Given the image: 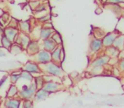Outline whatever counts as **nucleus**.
<instances>
[{"label": "nucleus", "instance_id": "1", "mask_svg": "<svg viewBox=\"0 0 124 108\" xmlns=\"http://www.w3.org/2000/svg\"><path fill=\"white\" fill-rule=\"evenodd\" d=\"M40 67H41L42 74H48V75L58 77L60 79H62L64 76V72L63 69H62V66L52 61L46 64L40 65Z\"/></svg>", "mask_w": 124, "mask_h": 108}, {"label": "nucleus", "instance_id": "2", "mask_svg": "<svg viewBox=\"0 0 124 108\" xmlns=\"http://www.w3.org/2000/svg\"><path fill=\"white\" fill-rule=\"evenodd\" d=\"M33 57V61L38 63L39 65H43L52 61L51 59V53L46 51L44 49H41L36 54H35Z\"/></svg>", "mask_w": 124, "mask_h": 108}, {"label": "nucleus", "instance_id": "3", "mask_svg": "<svg viewBox=\"0 0 124 108\" xmlns=\"http://www.w3.org/2000/svg\"><path fill=\"white\" fill-rule=\"evenodd\" d=\"M36 90H37V88H36L34 82L30 83L29 87H28L25 90H19L18 97L21 100H33Z\"/></svg>", "mask_w": 124, "mask_h": 108}, {"label": "nucleus", "instance_id": "4", "mask_svg": "<svg viewBox=\"0 0 124 108\" xmlns=\"http://www.w3.org/2000/svg\"><path fill=\"white\" fill-rule=\"evenodd\" d=\"M21 70L26 71V72L31 73L33 75H41L42 74L41 72V67L38 63H36L34 61H28L27 62H25V65L22 67Z\"/></svg>", "mask_w": 124, "mask_h": 108}, {"label": "nucleus", "instance_id": "5", "mask_svg": "<svg viewBox=\"0 0 124 108\" xmlns=\"http://www.w3.org/2000/svg\"><path fill=\"white\" fill-rule=\"evenodd\" d=\"M62 84L60 83V82H57L54 80H51V81H46L43 85L42 89L44 90H46L47 93L53 94L56 93V92L59 91L62 89Z\"/></svg>", "mask_w": 124, "mask_h": 108}, {"label": "nucleus", "instance_id": "6", "mask_svg": "<svg viewBox=\"0 0 124 108\" xmlns=\"http://www.w3.org/2000/svg\"><path fill=\"white\" fill-rule=\"evenodd\" d=\"M19 33H20V31H19L18 28L12 27V26H9V25L3 28V36H6V37L13 43L15 41Z\"/></svg>", "mask_w": 124, "mask_h": 108}, {"label": "nucleus", "instance_id": "7", "mask_svg": "<svg viewBox=\"0 0 124 108\" xmlns=\"http://www.w3.org/2000/svg\"><path fill=\"white\" fill-rule=\"evenodd\" d=\"M110 57H107L106 55L103 54L101 56H99L96 58H95L94 60L91 61V62L90 63V69H93V68H102L103 66H105L106 64H108Z\"/></svg>", "mask_w": 124, "mask_h": 108}, {"label": "nucleus", "instance_id": "8", "mask_svg": "<svg viewBox=\"0 0 124 108\" xmlns=\"http://www.w3.org/2000/svg\"><path fill=\"white\" fill-rule=\"evenodd\" d=\"M118 35L119 34L117 32H116V31H112V32L107 33V34L105 35L102 37V39H101L103 48H106L112 46L115 39H116Z\"/></svg>", "mask_w": 124, "mask_h": 108}, {"label": "nucleus", "instance_id": "9", "mask_svg": "<svg viewBox=\"0 0 124 108\" xmlns=\"http://www.w3.org/2000/svg\"><path fill=\"white\" fill-rule=\"evenodd\" d=\"M31 37L29 34H25V33L23 32H20L17 36L16 40H15V42L17 43V44L20 45V46L23 47L24 50H25V48L27 47L28 44L30 43V41H31Z\"/></svg>", "mask_w": 124, "mask_h": 108}, {"label": "nucleus", "instance_id": "10", "mask_svg": "<svg viewBox=\"0 0 124 108\" xmlns=\"http://www.w3.org/2000/svg\"><path fill=\"white\" fill-rule=\"evenodd\" d=\"M40 47H41V45L37 40H31L28 44L27 47L25 48V50L30 56H34L41 50Z\"/></svg>", "mask_w": 124, "mask_h": 108}, {"label": "nucleus", "instance_id": "11", "mask_svg": "<svg viewBox=\"0 0 124 108\" xmlns=\"http://www.w3.org/2000/svg\"><path fill=\"white\" fill-rule=\"evenodd\" d=\"M3 106L5 108H20L21 100L19 97L15 98H5L3 101Z\"/></svg>", "mask_w": 124, "mask_h": 108}, {"label": "nucleus", "instance_id": "12", "mask_svg": "<svg viewBox=\"0 0 124 108\" xmlns=\"http://www.w3.org/2000/svg\"><path fill=\"white\" fill-rule=\"evenodd\" d=\"M62 46H57L53 51L51 53V59L52 62L57 64H62Z\"/></svg>", "mask_w": 124, "mask_h": 108}, {"label": "nucleus", "instance_id": "13", "mask_svg": "<svg viewBox=\"0 0 124 108\" xmlns=\"http://www.w3.org/2000/svg\"><path fill=\"white\" fill-rule=\"evenodd\" d=\"M103 48L101 39L99 38H92L90 41V51L92 53H96L101 52Z\"/></svg>", "mask_w": 124, "mask_h": 108}, {"label": "nucleus", "instance_id": "14", "mask_svg": "<svg viewBox=\"0 0 124 108\" xmlns=\"http://www.w3.org/2000/svg\"><path fill=\"white\" fill-rule=\"evenodd\" d=\"M41 46H42V49L46 50V51L52 53L54 49L57 46V45L55 43V41L52 39V38H48V39L43 40L41 42Z\"/></svg>", "mask_w": 124, "mask_h": 108}, {"label": "nucleus", "instance_id": "15", "mask_svg": "<svg viewBox=\"0 0 124 108\" xmlns=\"http://www.w3.org/2000/svg\"><path fill=\"white\" fill-rule=\"evenodd\" d=\"M50 94L47 93L46 90H44L42 88L41 89H37L35 93V95H34V98H33V100L34 101H41V100H44L49 96Z\"/></svg>", "mask_w": 124, "mask_h": 108}, {"label": "nucleus", "instance_id": "16", "mask_svg": "<svg viewBox=\"0 0 124 108\" xmlns=\"http://www.w3.org/2000/svg\"><path fill=\"white\" fill-rule=\"evenodd\" d=\"M55 30L53 28H46V27H41L40 30V35H39V38L41 40H46L48 38H51L52 35L54 33Z\"/></svg>", "mask_w": 124, "mask_h": 108}, {"label": "nucleus", "instance_id": "17", "mask_svg": "<svg viewBox=\"0 0 124 108\" xmlns=\"http://www.w3.org/2000/svg\"><path fill=\"white\" fill-rule=\"evenodd\" d=\"M19 90H19L18 86H17L16 85L10 84L6 92V98H15V97H18Z\"/></svg>", "mask_w": 124, "mask_h": 108}, {"label": "nucleus", "instance_id": "18", "mask_svg": "<svg viewBox=\"0 0 124 108\" xmlns=\"http://www.w3.org/2000/svg\"><path fill=\"white\" fill-rule=\"evenodd\" d=\"M18 29L20 32L25 33V34H30L31 32V25L30 23L29 20H25V21H19L18 24Z\"/></svg>", "mask_w": 124, "mask_h": 108}, {"label": "nucleus", "instance_id": "19", "mask_svg": "<svg viewBox=\"0 0 124 108\" xmlns=\"http://www.w3.org/2000/svg\"><path fill=\"white\" fill-rule=\"evenodd\" d=\"M120 52L124 51V35H118L112 45Z\"/></svg>", "mask_w": 124, "mask_h": 108}, {"label": "nucleus", "instance_id": "20", "mask_svg": "<svg viewBox=\"0 0 124 108\" xmlns=\"http://www.w3.org/2000/svg\"><path fill=\"white\" fill-rule=\"evenodd\" d=\"M120 54V51L114 47L113 46H109V47L105 48V55L109 57L110 58H113V57H118Z\"/></svg>", "mask_w": 124, "mask_h": 108}, {"label": "nucleus", "instance_id": "21", "mask_svg": "<svg viewBox=\"0 0 124 108\" xmlns=\"http://www.w3.org/2000/svg\"><path fill=\"white\" fill-rule=\"evenodd\" d=\"M8 79H9L10 83L16 85L18 83V81L20 79V70L11 72L9 74V75H8Z\"/></svg>", "mask_w": 124, "mask_h": 108}, {"label": "nucleus", "instance_id": "22", "mask_svg": "<svg viewBox=\"0 0 124 108\" xmlns=\"http://www.w3.org/2000/svg\"><path fill=\"white\" fill-rule=\"evenodd\" d=\"M23 51H24L23 47H22L20 45L17 44V43H15V42H14L13 44H12L11 47H10V49H9V53L11 54H13V55H19V54H20Z\"/></svg>", "mask_w": 124, "mask_h": 108}, {"label": "nucleus", "instance_id": "23", "mask_svg": "<svg viewBox=\"0 0 124 108\" xmlns=\"http://www.w3.org/2000/svg\"><path fill=\"white\" fill-rule=\"evenodd\" d=\"M0 42H1V46H2V47L4 48V49H6V50H8V51H9L10 47H11L12 44H13V42H12V41H10L9 40H8L6 36H3V35H2V36H1Z\"/></svg>", "mask_w": 124, "mask_h": 108}, {"label": "nucleus", "instance_id": "24", "mask_svg": "<svg viewBox=\"0 0 124 108\" xmlns=\"http://www.w3.org/2000/svg\"><path fill=\"white\" fill-rule=\"evenodd\" d=\"M33 82H34L35 85H36V88L41 89V88H42L43 85H44L45 79H44V78H43L42 74H41V75L34 76V80H33Z\"/></svg>", "mask_w": 124, "mask_h": 108}, {"label": "nucleus", "instance_id": "25", "mask_svg": "<svg viewBox=\"0 0 124 108\" xmlns=\"http://www.w3.org/2000/svg\"><path fill=\"white\" fill-rule=\"evenodd\" d=\"M20 79L25 81H29L30 83H32L33 80H34V75L29 72L20 70Z\"/></svg>", "mask_w": 124, "mask_h": 108}, {"label": "nucleus", "instance_id": "26", "mask_svg": "<svg viewBox=\"0 0 124 108\" xmlns=\"http://www.w3.org/2000/svg\"><path fill=\"white\" fill-rule=\"evenodd\" d=\"M51 38H52V39L55 41V43L57 45V46H61V45H62V36H61V35L59 34L57 31H54V33L52 35Z\"/></svg>", "mask_w": 124, "mask_h": 108}, {"label": "nucleus", "instance_id": "27", "mask_svg": "<svg viewBox=\"0 0 124 108\" xmlns=\"http://www.w3.org/2000/svg\"><path fill=\"white\" fill-rule=\"evenodd\" d=\"M21 108H34V100H22Z\"/></svg>", "mask_w": 124, "mask_h": 108}, {"label": "nucleus", "instance_id": "28", "mask_svg": "<svg viewBox=\"0 0 124 108\" xmlns=\"http://www.w3.org/2000/svg\"><path fill=\"white\" fill-rule=\"evenodd\" d=\"M50 18H51L50 15H44V16H41V17H40V18H38L37 21L39 22V23L44 24L47 21H50Z\"/></svg>", "mask_w": 124, "mask_h": 108}, {"label": "nucleus", "instance_id": "29", "mask_svg": "<svg viewBox=\"0 0 124 108\" xmlns=\"http://www.w3.org/2000/svg\"><path fill=\"white\" fill-rule=\"evenodd\" d=\"M39 4H40L39 0H31V1H30V6L31 7V8H32L33 10L36 9Z\"/></svg>", "mask_w": 124, "mask_h": 108}, {"label": "nucleus", "instance_id": "30", "mask_svg": "<svg viewBox=\"0 0 124 108\" xmlns=\"http://www.w3.org/2000/svg\"><path fill=\"white\" fill-rule=\"evenodd\" d=\"M45 10H46V4H41L40 3L39 5H38V7L36 8V9L34 10L36 13H40V12H41V11H45Z\"/></svg>", "mask_w": 124, "mask_h": 108}, {"label": "nucleus", "instance_id": "31", "mask_svg": "<svg viewBox=\"0 0 124 108\" xmlns=\"http://www.w3.org/2000/svg\"><path fill=\"white\" fill-rule=\"evenodd\" d=\"M118 69L120 70V72L124 73V58H120L118 60Z\"/></svg>", "mask_w": 124, "mask_h": 108}, {"label": "nucleus", "instance_id": "32", "mask_svg": "<svg viewBox=\"0 0 124 108\" xmlns=\"http://www.w3.org/2000/svg\"><path fill=\"white\" fill-rule=\"evenodd\" d=\"M102 72V68H93L91 69V74L93 75H97V74H101Z\"/></svg>", "mask_w": 124, "mask_h": 108}, {"label": "nucleus", "instance_id": "33", "mask_svg": "<svg viewBox=\"0 0 124 108\" xmlns=\"http://www.w3.org/2000/svg\"><path fill=\"white\" fill-rule=\"evenodd\" d=\"M8 75H3V77L1 78V79H0V89L6 84V82L8 81Z\"/></svg>", "mask_w": 124, "mask_h": 108}, {"label": "nucleus", "instance_id": "34", "mask_svg": "<svg viewBox=\"0 0 124 108\" xmlns=\"http://www.w3.org/2000/svg\"><path fill=\"white\" fill-rule=\"evenodd\" d=\"M106 3H110V4H119V3H124V0H106Z\"/></svg>", "mask_w": 124, "mask_h": 108}, {"label": "nucleus", "instance_id": "35", "mask_svg": "<svg viewBox=\"0 0 124 108\" xmlns=\"http://www.w3.org/2000/svg\"><path fill=\"white\" fill-rule=\"evenodd\" d=\"M43 27H46V28H53V25H52V24L51 23L50 21H47V22H46V23L43 24Z\"/></svg>", "mask_w": 124, "mask_h": 108}, {"label": "nucleus", "instance_id": "36", "mask_svg": "<svg viewBox=\"0 0 124 108\" xmlns=\"http://www.w3.org/2000/svg\"><path fill=\"white\" fill-rule=\"evenodd\" d=\"M101 13H102V9L101 8H97L96 10H95V14L96 15H101Z\"/></svg>", "mask_w": 124, "mask_h": 108}, {"label": "nucleus", "instance_id": "37", "mask_svg": "<svg viewBox=\"0 0 124 108\" xmlns=\"http://www.w3.org/2000/svg\"><path fill=\"white\" fill-rule=\"evenodd\" d=\"M78 74V72H73L72 74H71V77H76Z\"/></svg>", "mask_w": 124, "mask_h": 108}, {"label": "nucleus", "instance_id": "38", "mask_svg": "<svg viewBox=\"0 0 124 108\" xmlns=\"http://www.w3.org/2000/svg\"><path fill=\"white\" fill-rule=\"evenodd\" d=\"M5 53H2L1 51H0V57H5Z\"/></svg>", "mask_w": 124, "mask_h": 108}, {"label": "nucleus", "instance_id": "39", "mask_svg": "<svg viewBox=\"0 0 124 108\" xmlns=\"http://www.w3.org/2000/svg\"><path fill=\"white\" fill-rule=\"evenodd\" d=\"M78 104H79L80 106H82L84 103H83V101H82V100H79V101H78Z\"/></svg>", "mask_w": 124, "mask_h": 108}, {"label": "nucleus", "instance_id": "40", "mask_svg": "<svg viewBox=\"0 0 124 108\" xmlns=\"http://www.w3.org/2000/svg\"><path fill=\"white\" fill-rule=\"evenodd\" d=\"M1 100L2 99H1V97H0V104H1Z\"/></svg>", "mask_w": 124, "mask_h": 108}, {"label": "nucleus", "instance_id": "41", "mask_svg": "<svg viewBox=\"0 0 124 108\" xmlns=\"http://www.w3.org/2000/svg\"><path fill=\"white\" fill-rule=\"evenodd\" d=\"M123 90H124V84H123Z\"/></svg>", "mask_w": 124, "mask_h": 108}, {"label": "nucleus", "instance_id": "42", "mask_svg": "<svg viewBox=\"0 0 124 108\" xmlns=\"http://www.w3.org/2000/svg\"><path fill=\"white\" fill-rule=\"evenodd\" d=\"M2 1H5V0H2Z\"/></svg>", "mask_w": 124, "mask_h": 108}]
</instances>
